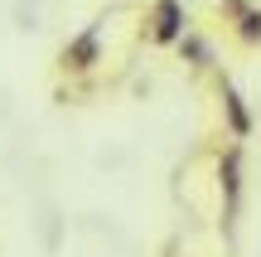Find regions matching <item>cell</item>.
Returning <instances> with one entry per match:
<instances>
[{"label": "cell", "mask_w": 261, "mask_h": 257, "mask_svg": "<svg viewBox=\"0 0 261 257\" xmlns=\"http://www.w3.org/2000/svg\"><path fill=\"white\" fill-rule=\"evenodd\" d=\"M126 15H130V10H112V15L83 25L63 49H58V73H68V78H97L107 68V54H112V34L121 29Z\"/></svg>", "instance_id": "1"}, {"label": "cell", "mask_w": 261, "mask_h": 257, "mask_svg": "<svg viewBox=\"0 0 261 257\" xmlns=\"http://www.w3.org/2000/svg\"><path fill=\"white\" fill-rule=\"evenodd\" d=\"M189 29H194V19H189L184 0H150L140 10V39L150 49H174Z\"/></svg>", "instance_id": "2"}, {"label": "cell", "mask_w": 261, "mask_h": 257, "mask_svg": "<svg viewBox=\"0 0 261 257\" xmlns=\"http://www.w3.org/2000/svg\"><path fill=\"white\" fill-rule=\"evenodd\" d=\"M223 10V29L242 49H261V5L256 0H218Z\"/></svg>", "instance_id": "3"}, {"label": "cell", "mask_w": 261, "mask_h": 257, "mask_svg": "<svg viewBox=\"0 0 261 257\" xmlns=\"http://www.w3.org/2000/svg\"><path fill=\"white\" fill-rule=\"evenodd\" d=\"M213 87H218V102H223V112H227V136H232V146H242L247 136L256 131V116L247 112L242 92H237V87H232V83L223 78V68L213 73Z\"/></svg>", "instance_id": "4"}, {"label": "cell", "mask_w": 261, "mask_h": 257, "mask_svg": "<svg viewBox=\"0 0 261 257\" xmlns=\"http://www.w3.org/2000/svg\"><path fill=\"white\" fill-rule=\"evenodd\" d=\"M165 257H179V243H169V248H165ZM189 257V252H184Z\"/></svg>", "instance_id": "5"}]
</instances>
